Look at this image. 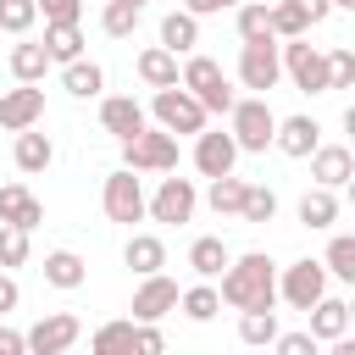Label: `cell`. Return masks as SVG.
<instances>
[{
	"instance_id": "cell-16",
	"label": "cell",
	"mask_w": 355,
	"mask_h": 355,
	"mask_svg": "<svg viewBox=\"0 0 355 355\" xmlns=\"http://www.w3.org/2000/svg\"><path fill=\"white\" fill-rule=\"evenodd\" d=\"M39 222H44V205H39V194H28L22 183H0V227L33 233Z\"/></svg>"
},
{
	"instance_id": "cell-50",
	"label": "cell",
	"mask_w": 355,
	"mask_h": 355,
	"mask_svg": "<svg viewBox=\"0 0 355 355\" xmlns=\"http://www.w3.org/2000/svg\"><path fill=\"white\" fill-rule=\"evenodd\" d=\"M327 6H333V11H355V0H327Z\"/></svg>"
},
{
	"instance_id": "cell-44",
	"label": "cell",
	"mask_w": 355,
	"mask_h": 355,
	"mask_svg": "<svg viewBox=\"0 0 355 355\" xmlns=\"http://www.w3.org/2000/svg\"><path fill=\"white\" fill-rule=\"evenodd\" d=\"M272 355H322V344L300 327V333H277V338H272Z\"/></svg>"
},
{
	"instance_id": "cell-36",
	"label": "cell",
	"mask_w": 355,
	"mask_h": 355,
	"mask_svg": "<svg viewBox=\"0 0 355 355\" xmlns=\"http://www.w3.org/2000/svg\"><path fill=\"white\" fill-rule=\"evenodd\" d=\"M178 305H183V316H189V322H211V316L222 311V300H216V288H211V283L183 288V294H178Z\"/></svg>"
},
{
	"instance_id": "cell-18",
	"label": "cell",
	"mask_w": 355,
	"mask_h": 355,
	"mask_svg": "<svg viewBox=\"0 0 355 355\" xmlns=\"http://www.w3.org/2000/svg\"><path fill=\"white\" fill-rule=\"evenodd\" d=\"M100 128L116 133V139H133V133L150 128V116H144V105L133 94H111V100H100Z\"/></svg>"
},
{
	"instance_id": "cell-52",
	"label": "cell",
	"mask_w": 355,
	"mask_h": 355,
	"mask_svg": "<svg viewBox=\"0 0 355 355\" xmlns=\"http://www.w3.org/2000/svg\"><path fill=\"white\" fill-rule=\"evenodd\" d=\"M67 355H72V349H67Z\"/></svg>"
},
{
	"instance_id": "cell-37",
	"label": "cell",
	"mask_w": 355,
	"mask_h": 355,
	"mask_svg": "<svg viewBox=\"0 0 355 355\" xmlns=\"http://www.w3.org/2000/svg\"><path fill=\"white\" fill-rule=\"evenodd\" d=\"M139 6H128V0H105V11H100V28L111 33V39H128L133 28H139Z\"/></svg>"
},
{
	"instance_id": "cell-4",
	"label": "cell",
	"mask_w": 355,
	"mask_h": 355,
	"mask_svg": "<svg viewBox=\"0 0 355 355\" xmlns=\"http://www.w3.org/2000/svg\"><path fill=\"white\" fill-rule=\"evenodd\" d=\"M122 166L128 172H178V139L161 128H144V133L122 139Z\"/></svg>"
},
{
	"instance_id": "cell-5",
	"label": "cell",
	"mask_w": 355,
	"mask_h": 355,
	"mask_svg": "<svg viewBox=\"0 0 355 355\" xmlns=\"http://www.w3.org/2000/svg\"><path fill=\"white\" fill-rule=\"evenodd\" d=\"M277 61H283V72L294 78L300 94H327V50H316L305 39H288V44H277Z\"/></svg>"
},
{
	"instance_id": "cell-40",
	"label": "cell",
	"mask_w": 355,
	"mask_h": 355,
	"mask_svg": "<svg viewBox=\"0 0 355 355\" xmlns=\"http://www.w3.org/2000/svg\"><path fill=\"white\" fill-rule=\"evenodd\" d=\"M349 83H355V50L338 44V50H327V94L333 89H349Z\"/></svg>"
},
{
	"instance_id": "cell-3",
	"label": "cell",
	"mask_w": 355,
	"mask_h": 355,
	"mask_svg": "<svg viewBox=\"0 0 355 355\" xmlns=\"http://www.w3.org/2000/svg\"><path fill=\"white\" fill-rule=\"evenodd\" d=\"M227 133H233L239 155H244V150H250V155H266V144H272V133H277V116H272V105H266L261 94H244V100H233V111H227Z\"/></svg>"
},
{
	"instance_id": "cell-7",
	"label": "cell",
	"mask_w": 355,
	"mask_h": 355,
	"mask_svg": "<svg viewBox=\"0 0 355 355\" xmlns=\"http://www.w3.org/2000/svg\"><path fill=\"white\" fill-rule=\"evenodd\" d=\"M194 205H200V189H194V178H161V189L155 194H144V216H155V222H189L194 216Z\"/></svg>"
},
{
	"instance_id": "cell-51",
	"label": "cell",
	"mask_w": 355,
	"mask_h": 355,
	"mask_svg": "<svg viewBox=\"0 0 355 355\" xmlns=\"http://www.w3.org/2000/svg\"><path fill=\"white\" fill-rule=\"evenodd\" d=\"M128 6H139V11H144V6H150V0H128Z\"/></svg>"
},
{
	"instance_id": "cell-34",
	"label": "cell",
	"mask_w": 355,
	"mask_h": 355,
	"mask_svg": "<svg viewBox=\"0 0 355 355\" xmlns=\"http://www.w3.org/2000/svg\"><path fill=\"white\" fill-rule=\"evenodd\" d=\"M277 333H283V327H277V311H239V338H244V344L266 349Z\"/></svg>"
},
{
	"instance_id": "cell-24",
	"label": "cell",
	"mask_w": 355,
	"mask_h": 355,
	"mask_svg": "<svg viewBox=\"0 0 355 355\" xmlns=\"http://www.w3.org/2000/svg\"><path fill=\"white\" fill-rule=\"evenodd\" d=\"M194 44H200V22H194L189 11H166V17H161V50L189 55Z\"/></svg>"
},
{
	"instance_id": "cell-46",
	"label": "cell",
	"mask_w": 355,
	"mask_h": 355,
	"mask_svg": "<svg viewBox=\"0 0 355 355\" xmlns=\"http://www.w3.org/2000/svg\"><path fill=\"white\" fill-rule=\"evenodd\" d=\"M288 6H294V11H300V17L311 22V28H316V22H327V11H333L327 0H288Z\"/></svg>"
},
{
	"instance_id": "cell-48",
	"label": "cell",
	"mask_w": 355,
	"mask_h": 355,
	"mask_svg": "<svg viewBox=\"0 0 355 355\" xmlns=\"http://www.w3.org/2000/svg\"><path fill=\"white\" fill-rule=\"evenodd\" d=\"M0 355H28V338L17 327H6V322H0Z\"/></svg>"
},
{
	"instance_id": "cell-38",
	"label": "cell",
	"mask_w": 355,
	"mask_h": 355,
	"mask_svg": "<svg viewBox=\"0 0 355 355\" xmlns=\"http://www.w3.org/2000/svg\"><path fill=\"white\" fill-rule=\"evenodd\" d=\"M266 17H272V39H283V44H288V39H305V33H311V22H305V17H300V11L288 6V0L266 6Z\"/></svg>"
},
{
	"instance_id": "cell-30",
	"label": "cell",
	"mask_w": 355,
	"mask_h": 355,
	"mask_svg": "<svg viewBox=\"0 0 355 355\" xmlns=\"http://www.w3.org/2000/svg\"><path fill=\"white\" fill-rule=\"evenodd\" d=\"M44 72H50V55H44V44H39V39L11 44V78H17V83H39Z\"/></svg>"
},
{
	"instance_id": "cell-6",
	"label": "cell",
	"mask_w": 355,
	"mask_h": 355,
	"mask_svg": "<svg viewBox=\"0 0 355 355\" xmlns=\"http://www.w3.org/2000/svg\"><path fill=\"white\" fill-rule=\"evenodd\" d=\"M150 116H155V128L161 133H205V111H200V100L189 94V89H155V100H150Z\"/></svg>"
},
{
	"instance_id": "cell-47",
	"label": "cell",
	"mask_w": 355,
	"mask_h": 355,
	"mask_svg": "<svg viewBox=\"0 0 355 355\" xmlns=\"http://www.w3.org/2000/svg\"><path fill=\"white\" fill-rule=\"evenodd\" d=\"M17 305H22V288H17V277H11V272H0V316H6V311H17Z\"/></svg>"
},
{
	"instance_id": "cell-2",
	"label": "cell",
	"mask_w": 355,
	"mask_h": 355,
	"mask_svg": "<svg viewBox=\"0 0 355 355\" xmlns=\"http://www.w3.org/2000/svg\"><path fill=\"white\" fill-rule=\"evenodd\" d=\"M178 89H189L194 100H200V111L205 116H227L233 111V89H227V72L211 61V55H189L183 67H178Z\"/></svg>"
},
{
	"instance_id": "cell-32",
	"label": "cell",
	"mask_w": 355,
	"mask_h": 355,
	"mask_svg": "<svg viewBox=\"0 0 355 355\" xmlns=\"http://www.w3.org/2000/svg\"><path fill=\"white\" fill-rule=\"evenodd\" d=\"M277 216V194L266 189V183H244V205H239V222H250V227H266Z\"/></svg>"
},
{
	"instance_id": "cell-49",
	"label": "cell",
	"mask_w": 355,
	"mask_h": 355,
	"mask_svg": "<svg viewBox=\"0 0 355 355\" xmlns=\"http://www.w3.org/2000/svg\"><path fill=\"white\" fill-rule=\"evenodd\" d=\"M333 355H355V344L349 338H333Z\"/></svg>"
},
{
	"instance_id": "cell-29",
	"label": "cell",
	"mask_w": 355,
	"mask_h": 355,
	"mask_svg": "<svg viewBox=\"0 0 355 355\" xmlns=\"http://www.w3.org/2000/svg\"><path fill=\"white\" fill-rule=\"evenodd\" d=\"M39 44H44V55H50V61H61V67H67V61H83V28H78V22L44 28V39H39Z\"/></svg>"
},
{
	"instance_id": "cell-9",
	"label": "cell",
	"mask_w": 355,
	"mask_h": 355,
	"mask_svg": "<svg viewBox=\"0 0 355 355\" xmlns=\"http://www.w3.org/2000/svg\"><path fill=\"white\" fill-rule=\"evenodd\" d=\"M327 294V272H322V261H294V266H283V277H277V300H288L294 311H311L316 300Z\"/></svg>"
},
{
	"instance_id": "cell-43",
	"label": "cell",
	"mask_w": 355,
	"mask_h": 355,
	"mask_svg": "<svg viewBox=\"0 0 355 355\" xmlns=\"http://www.w3.org/2000/svg\"><path fill=\"white\" fill-rule=\"evenodd\" d=\"M133 355H166L161 322H133Z\"/></svg>"
},
{
	"instance_id": "cell-25",
	"label": "cell",
	"mask_w": 355,
	"mask_h": 355,
	"mask_svg": "<svg viewBox=\"0 0 355 355\" xmlns=\"http://www.w3.org/2000/svg\"><path fill=\"white\" fill-rule=\"evenodd\" d=\"M139 78H144L150 89H178V55L161 50V44L139 50Z\"/></svg>"
},
{
	"instance_id": "cell-10",
	"label": "cell",
	"mask_w": 355,
	"mask_h": 355,
	"mask_svg": "<svg viewBox=\"0 0 355 355\" xmlns=\"http://www.w3.org/2000/svg\"><path fill=\"white\" fill-rule=\"evenodd\" d=\"M78 333H83V322H78L72 311H50V316H39L22 338H28V355H67V349L78 344Z\"/></svg>"
},
{
	"instance_id": "cell-11",
	"label": "cell",
	"mask_w": 355,
	"mask_h": 355,
	"mask_svg": "<svg viewBox=\"0 0 355 355\" xmlns=\"http://www.w3.org/2000/svg\"><path fill=\"white\" fill-rule=\"evenodd\" d=\"M39 122H44V89L39 83H17L0 94V128L6 133H28Z\"/></svg>"
},
{
	"instance_id": "cell-19",
	"label": "cell",
	"mask_w": 355,
	"mask_h": 355,
	"mask_svg": "<svg viewBox=\"0 0 355 355\" xmlns=\"http://www.w3.org/2000/svg\"><path fill=\"white\" fill-rule=\"evenodd\" d=\"M316 344H333V338H349V305L338 294H322L311 305V327H305Z\"/></svg>"
},
{
	"instance_id": "cell-12",
	"label": "cell",
	"mask_w": 355,
	"mask_h": 355,
	"mask_svg": "<svg viewBox=\"0 0 355 355\" xmlns=\"http://www.w3.org/2000/svg\"><path fill=\"white\" fill-rule=\"evenodd\" d=\"M277 78H283L277 44H244V50H239V83H244L250 94L266 100V89H277Z\"/></svg>"
},
{
	"instance_id": "cell-17",
	"label": "cell",
	"mask_w": 355,
	"mask_h": 355,
	"mask_svg": "<svg viewBox=\"0 0 355 355\" xmlns=\"http://www.w3.org/2000/svg\"><path fill=\"white\" fill-rule=\"evenodd\" d=\"M272 144H277L288 161H305V155L322 144V122H316V116H277V133H272Z\"/></svg>"
},
{
	"instance_id": "cell-42",
	"label": "cell",
	"mask_w": 355,
	"mask_h": 355,
	"mask_svg": "<svg viewBox=\"0 0 355 355\" xmlns=\"http://www.w3.org/2000/svg\"><path fill=\"white\" fill-rule=\"evenodd\" d=\"M33 11L44 17V28H61V22L83 17V0H33Z\"/></svg>"
},
{
	"instance_id": "cell-15",
	"label": "cell",
	"mask_w": 355,
	"mask_h": 355,
	"mask_svg": "<svg viewBox=\"0 0 355 355\" xmlns=\"http://www.w3.org/2000/svg\"><path fill=\"white\" fill-rule=\"evenodd\" d=\"M305 161H311L316 189H344V183L355 178V155H349V144H316Z\"/></svg>"
},
{
	"instance_id": "cell-27",
	"label": "cell",
	"mask_w": 355,
	"mask_h": 355,
	"mask_svg": "<svg viewBox=\"0 0 355 355\" xmlns=\"http://www.w3.org/2000/svg\"><path fill=\"white\" fill-rule=\"evenodd\" d=\"M300 222H305L311 233L333 227V222H338V194H333V189H305V194H300Z\"/></svg>"
},
{
	"instance_id": "cell-39",
	"label": "cell",
	"mask_w": 355,
	"mask_h": 355,
	"mask_svg": "<svg viewBox=\"0 0 355 355\" xmlns=\"http://www.w3.org/2000/svg\"><path fill=\"white\" fill-rule=\"evenodd\" d=\"M39 22V11H33V0H0V33H28Z\"/></svg>"
},
{
	"instance_id": "cell-35",
	"label": "cell",
	"mask_w": 355,
	"mask_h": 355,
	"mask_svg": "<svg viewBox=\"0 0 355 355\" xmlns=\"http://www.w3.org/2000/svg\"><path fill=\"white\" fill-rule=\"evenodd\" d=\"M205 200H211L216 216H239V205H244V178H211Z\"/></svg>"
},
{
	"instance_id": "cell-21",
	"label": "cell",
	"mask_w": 355,
	"mask_h": 355,
	"mask_svg": "<svg viewBox=\"0 0 355 355\" xmlns=\"http://www.w3.org/2000/svg\"><path fill=\"white\" fill-rule=\"evenodd\" d=\"M122 261H128L139 277H155V272L166 266V244H161V233H133L128 250H122Z\"/></svg>"
},
{
	"instance_id": "cell-22",
	"label": "cell",
	"mask_w": 355,
	"mask_h": 355,
	"mask_svg": "<svg viewBox=\"0 0 355 355\" xmlns=\"http://www.w3.org/2000/svg\"><path fill=\"white\" fill-rule=\"evenodd\" d=\"M227 261H233V250H227L216 233H205V239H194V244H189V266L200 272V283L222 277V272H227Z\"/></svg>"
},
{
	"instance_id": "cell-13",
	"label": "cell",
	"mask_w": 355,
	"mask_h": 355,
	"mask_svg": "<svg viewBox=\"0 0 355 355\" xmlns=\"http://www.w3.org/2000/svg\"><path fill=\"white\" fill-rule=\"evenodd\" d=\"M194 166H200V178H233V166H239V144H233V133H194Z\"/></svg>"
},
{
	"instance_id": "cell-31",
	"label": "cell",
	"mask_w": 355,
	"mask_h": 355,
	"mask_svg": "<svg viewBox=\"0 0 355 355\" xmlns=\"http://www.w3.org/2000/svg\"><path fill=\"white\" fill-rule=\"evenodd\" d=\"M89 355H133V322H128V316L100 322L94 338H89Z\"/></svg>"
},
{
	"instance_id": "cell-26",
	"label": "cell",
	"mask_w": 355,
	"mask_h": 355,
	"mask_svg": "<svg viewBox=\"0 0 355 355\" xmlns=\"http://www.w3.org/2000/svg\"><path fill=\"white\" fill-rule=\"evenodd\" d=\"M61 89H67L72 100H94V94L105 89L100 61H67V67H61Z\"/></svg>"
},
{
	"instance_id": "cell-23",
	"label": "cell",
	"mask_w": 355,
	"mask_h": 355,
	"mask_svg": "<svg viewBox=\"0 0 355 355\" xmlns=\"http://www.w3.org/2000/svg\"><path fill=\"white\" fill-rule=\"evenodd\" d=\"M39 272H44V283H50V288H83V277H89L83 255H72V250H50Z\"/></svg>"
},
{
	"instance_id": "cell-8",
	"label": "cell",
	"mask_w": 355,
	"mask_h": 355,
	"mask_svg": "<svg viewBox=\"0 0 355 355\" xmlns=\"http://www.w3.org/2000/svg\"><path fill=\"white\" fill-rule=\"evenodd\" d=\"M100 205H105V216L111 222H144V183H139V172H128V166H116L111 178H105V189H100Z\"/></svg>"
},
{
	"instance_id": "cell-14",
	"label": "cell",
	"mask_w": 355,
	"mask_h": 355,
	"mask_svg": "<svg viewBox=\"0 0 355 355\" xmlns=\"http://www.w3.org/2000/svg\"><path fill=\"white\" fill-rule=\"evenodd\" d=\"M166 311H178V283L166 272H155V277H144L133 288V316L128 322H161Z\"/></svg>"
},
{
	"instance_id": "cell-45",
	"label": "cell",
	"mask_w": 355,
	"mask_h": 355,
	"mask_svg": "<svg viewBox=\"0 0 355 355\" xmlns=\"http://www.w3.org/2000/svg\"><path fill=\"white\" fill-rule=\"evenodd\" d=\"M244 0H183V11L200 22V17H216V11H239Z\"/></svg>"
},
{
	"instance_id": "cell-41",
	"label": "cell",
	"mask_w": 355,
	"mask_h": 355,
	"mask_svg": "<svg viewBox=\"0 0 355 355\" xmlns=\"http://www.w3.org/2000/svg\"><path fill=\"white\" fill-rule=\"evenodd\" d=\"M28 261V233H17V227H0V272H17Z\"/></svg>"
},
{
	"instance_id": "cell-20",
	"label": "cell",
	"mask_w": 355,
	"mask_h": 355,
	"mask_svg": "<svg viewBox=\"0 0 355 355\" xmlns=\"http://www.w3.org/2000/svg\"><path fill=\"white\" fill-rule=\"evenodd\" d=\"M11 161H17V172H44V166L55 161V144H50V133H39V128L17 133V144H11Z\"/></svg>"
},
{
	"instance_id": "cell-1",
	"label": "cell",
	"mask_w": 355,
	"mask_h": 355,
	"mask_svg": "<svg viewBox=\"0 0 355 355\" xmlns=\"http://www.w3.org/2000/svg\"><path fill=\"white\" fill-rule=\"evenodd\" d=\"M216 300L233 305V311H272L277 305V266H272V255H261V250L233 255L227 272H222Z\"/></svg>"
},
{
	"instance_id": "cell-28",
	"label": "cell",
	"mask_w": 355,
	"mask_h": 355,
	"mask_svg": "<svg viewBox=\"0 0 355 355\" xmlns=\"http://www.w3.org/2000/svg\"><path fill=\"white\" fill-rule=\"evenodd\" d=\"M233 22H239V44H277V39H272L266 0H250V6H239V11H233Z\"/></svg>"
},
{
	"instance_id": "cell-33",
	"label": "cell",
	"mask_w": 355,
	"mask_h": 355,
	"mask_svg": "<svg viewBox=\"0 0 355 355\" xmlns=\"http://www.w3.org/2000/svg\"><path fill=\"white\" fill-rule=\"evenodd\" d=\"M322 272L338 277V283H355V233H333V244L322 255Z\"/></svg>"
}]
</instances>
